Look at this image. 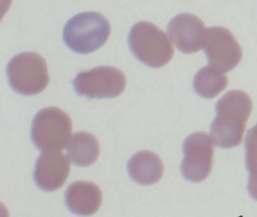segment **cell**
Segmentation results:
<instances>
[{
  "label": "cell",
  "instance_id": "cell-1",
  "mask_svg": "<svg viewBox=\"0 0 257 217\" xmlns=\"http://www.w3.org/2000/svg\"><path fill=\"white\" fill-rule=\"evenodd\" d=\"M252 101L245 92L232 90L216 103V117L210 127V138L216 147L230 149L242 141L252 111Z\"/></svg>",
  "mask_w": 257,
  "mask_h": 217
},
{
  "label": "cell",
  "instance_id": "cell-2",
  "mask_svg": "<svg viewBox=\"0 0 257 217\" xmlns=\"http://www.w3.org/2000/svg\"><path fill=\"white\" fill-rule=\"evenodd\" d=\"M110 35V25L103 15L84 12L72 18L64 26V43L77 54H91L102 47Z\"/></svg>",
  "mask_w": 257,
  "mask_h": 217
},
{
  "label": "cell",
  "instance_id": "cell-3",
  "mask_svg": "<svg viewBox=\"0 0 257 217\" xmlns=\"http://www.w3.org/2000/svg\"><path fill=\"white\" fill-rule=\"evenodd\" d=\"M128 46L136 58L151 68L165 66L174 55L170 37L149 22L135 24L128 35Z\"/></svg>",
  "mask_w": 257,
  "mask_h": 217
},
{
  "label": "cell",
  "instance_id": "cell-4",
  "mask_svg": "<svg viewBox=\"0 0 257 217\" xmlns=\"http://www.w3.org/2000/svg\"><path fill=\"white\" fill-rule=\"evenodd\" d=\"M72 134L70 117L57 107L38 112L31 127V139L42 152H59L68 147Z\"/></svg>",
  "mask_w": 257,
  "mask_h": 217
},
{
  "label": "cell",
  "instance_id": "cell-5",
  "mask_svg": "<svg viewBox=\"0 0 257 217\" xmlns=\"http://www.w3.org/2000/svg\"><path fill=\"white\" fill-rule=\"evenodd\" d=\"M7 72L11 87L23 95L42 92L50 82L46 62L36 53L15 56L8 64Z\"/></svg>",
  "mask_w": 257,
  "mask_h": 217
},
{
  "label": "cell",
  "instance_id": "cell-6",
  "mask_svg": "<svg viewBox=\"0 0 257 217\" xmlns=\"http://www.w3.org/2000/svg\"><path fill=\"white\" fill-rule=\"evenodd\" d=\"M125 76L112 67H98L80 72L73 80L75 91L88 99H111L120 95L125 88Z\"/></svg>",
  "mask_w": 257,
  "mask_h": 217
},
{
  "label": "cell",
  "instance_id": "cell-7",
  "mask_svg": "<svg viewBox=\"0 0 257 217\" xmlns=\"http://www.w3.org/2000/svg\"><path fill=\"white\" fill-rule=\"evenodd\" d=\"M213 142L203 132L190 135L183 143L181 172L191 182H202L210 174L213 162Z\"/></svg>",
  "mask_w": 257,
  "mask_h": 217
},
{
  "label": "cell",
  "instance_id": "cell-8",
  "mask_svg": "<svg viewBox=\"0 0 257 217\" xmlns=\"http://www.w3.org/2000/svg\"><path fill=\"white\" fill-rule=\"evenodd\" d=\"M204 51L210 67L223 74L236 68L242 57V51L235 37L222 27L207 29Z\"/></svg>",
  "mask_w": 257,
  "mask_h": 217
},
{
  "label": "cell",
  "instance_id": "cell-9",
  "mask_svg": "<svg viewBox=\"0 0 257 217\" xmlns=\"http://www.w3.org/2000/svg\"><path fill=\"white\" fill-rule=\"evenodd\" d=\"M168 37L184 54H194L205 46L207 29L197 16L182 13L174 18L167 26Z\"/></svg>",
  "mask_w": 257,
  "mask_h": 217
},
{
  "label": "cell",
  "instance_id": "cell-10",
  "mask_svg": "<svg viewBox=\"0 0 257 217\" xmlns=\"http://www.w3.org/2000/svg\"><path fill=\"white\" fill-rule=\"evenodd\" d=\"M70 168L69 157L61 151L43 152L36 164L35 181L37 185L45 191L60 188L68 179Z\"/></svg>",
  "mask_w": 257,
  "mask_h": 217
},
{
  "label": "cell",
  "instance_id": "cell-11",
  "mask_svg": "<svg viewBox=\"0 0 257 217\" xmlns=\"http://www.w3.org/2000/svg\"><path fill=\"white\" fill-rule=\"evenodd\" d=\"M102 202V192L93 183L79 181L72 183L66 191V203L76 215L90 216L98 212Z\"/></svg>",
  "mask_w": 257,
  "mask_h": 217
},
{
  "label": "cell",
  "instance_id": "cell-12",
  "mask_svg": "<svg viewBox=\"0 0 257 217\" xmlns=\"http://www.w3.org/2000/svg\"><path fill=\"white\" fill-rule=\"evenodd\" d=\"M163 163L150 151H141L134 154L127 163V171L131 179L141 185H151L163 175Z\"/></svg>",
  "mask_w": 257,
  "mask_h": 217
},
{
  "label": "cell",
  "instance_id": "cell-13",
  "mask_svg": "<svg viewBox=\"0 0 257 217\" xmlns=\"http://www.w3.org/2000/svg\"><path fill=\"white\" fill-rule=\"evenodd\" d=\"M67 152L72 163L79 167H87L96 162L100 154V146L93 135L78 132L72 135Z\"/></svg>",
  "mask_w": 257,
  "mask_h": 217
},
{
  "label": "cell",
  "instance_id": "cell-14",
  "mask_svg": "<svg viewBox=\"0 0 257 217\" xmlns=\"http://www.w3.org/2000/svg\"><path fill=\"white\" fill-rule=\"evenodd\" d=\"M227 82L226 76L209 66L197 72L193 80V87L202 98L212 99L226 88Z\"/></svg>",
  "mask_w": 257,
  "mask_h": 217
},
{
  "label": "cell",
  "instance_id": "cell-15",
  "mask_svg": "<svg viewBox=\"0 0 257 217\" xmlns=\"http://www.w3.org/2000/svg\"><path fill=\"white\" fill-rule=\"evenodd\" d=\"M245 163L250 178L247 183L248 194L257 200V141L252 139H245Z\"/></svg>",
  "mask_w": 257,
  "mask_h": 217
},
{
  "label": "cell",
  "instance_id": "cell-16",
  "mask_svg": "<svg viewBox=\"0 0 257 217\" xmlns=\"http://www.w3.org/2000/svg\"><path fill=\"white\" fill-rule=\"evenodd\" d=\"M246 138L252 139V140H254V141H257V124H256L253 128H251L250 131L247 132Z\"/></svg>",
  "mask_w": 257,
  "mask_h": 217
}]
</instances>
